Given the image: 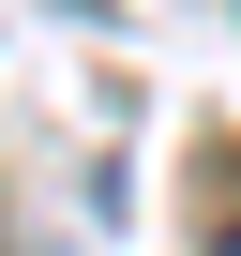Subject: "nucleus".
<instances>
[{
	"mask_svg": "<svg viewBox=\"0 0 241 256\" xmlns=\"http://www.w3.org/2000/svg\"><path fill=\"white\" fill-rule=\"evenodd\" d=\"M211 256H241V226H226V241H211Z\"/></svg>",
	"mask_w": 241,
	"mask_h": 256,
	"instance_id": "f257e3e1",
	"label": "nucleus"
}]
</instances>
